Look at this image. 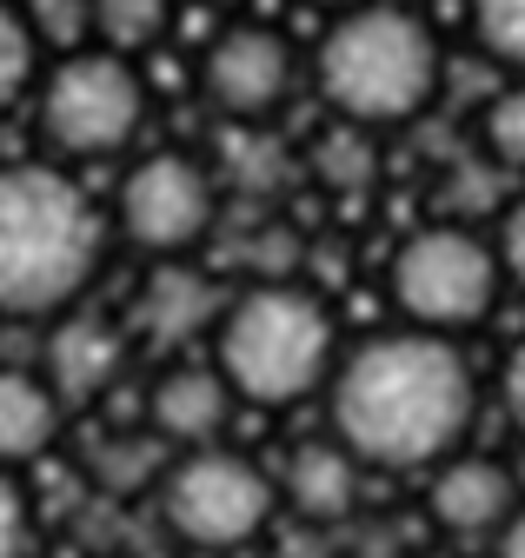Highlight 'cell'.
I'll return each instance as SVG.
<instances>
[{"label":"cell","mask_w":525,"mask_h":558,"mask_svg":"<svg viewBox=\"0 0 525 558\" xmlns=\"http://www.w3.org/2000/svg\"><path fill=\"white\" fill-rule=\"evenodd\" d=\"M333 446L353 465L379 472H426L445 465L473 433L479 386L452 339L432 332H379L333 366L326 379Z\"/></svg>","instance_id":"obj_1"},{"label":"cell","mask_w":525,"mask_h":558,"mask_svg":"<svg viewBox=\"0 0 525 558\" xmlns=\"http://www.w3.org/2000/svg\"><path fill=\"white\" fill-rule=\"evenodd\" d=\"M107 227L68 167H0V319H60L100 272Z\"/></svg>","instance_id":"obj_2"},{"label":"cell","mask_w":525,"mask_h":558,"mask_svg":"<svg viewBox=\"0 0 525 558\" xmlns=\"http://www.w3.org/2000/svg\"><path fill=\"white\" fill-rule=\"evenodd\" d=\"M319 100L353 133L359 126H406L445 87V47L439 27L406 0H366V8L326 21L313 47Z\"/></svg>","instance_id":"obj_3"},{"label":"cell","mask_w":525,"mask_h":558,"mask_svg":"<svg viewBox=\"0 0 525 558\" xmlns=\"http://www.w3.org/2000/svg\"><path fill=\"white\" fill-rule=\"evenodd\" d=\"M233 405H300L313 399L340 366V326L319 293L293 287V279H259L240 300L220 306L213 319V360H207Z\"/></svg>","instance_id":"obj_4"},{"label":"cell","mask_w":525,"mask_h":558,"mask_svg":"<svg viewBox=\"0 0 525 558\" xmlns=\"http://www.w3.org/2000/svg\"><path fill=\"white\" fill-rule=\"evenodd\" d=\"M147 100L154 87L134 60L107 47H74L34 81V133L60 160H107L141 140Z\"/></svg>","instance_id":"obj_5"},{"label":"cell","mask_w":525,"mask_h":558,"mask_svg":"<svg viewBox=\"0 0 525 558\" xmlns=\"http://www.w3.org/2000/svg\"><path fill=\"white\" fill-rule=\"evenodd\" d=\"M273 506V478L233 446L180 452L160 472V519L186 545V558H240V545L267 532Z\"/></svg>","instance_id":"obj_6"},{"label":"cell","mask_w":525,"mask_h":558,"mask_svg":"<svg viewBox=\"0 0 525 558\" xmlns=\"http://www.w3.org/2000/svg\"><path fill=\"white\" fill-rule=\"evenodd\" d=\"M499 287L505 279H499L492 240L466 227H419L413 240H400V253L386 266V293L406 313V332H432V339L492 319Z\"/></svg>","instance_id":"obj_7"},{"label":"cell","mask_w":525,"mask_h":558,"mask_svg":"<svg viewBox=\"0 0 525 558\" xmlns=\"http://www.w3.org/2000/svg\"><path fill=\"white\" fill-rule=\"evenodd\" d=\"M213 214H220V186L213 173L180 154V147H160V154H141L134 167L120 173L113 186V227L134 253H154L160 266L193 253L207 233H213Z\"/></svg>","instance_id":"obj_8"},{"label":"cell","mask_w":525,"mask_h":558,"mask_svg":"<svg viewBox=\"0 0 525 558\" xmlns=\"http://www.w3.org/2000/svg\"><path fill=\"white\" fill-rule=\"evenodd\" d=\"M293 81H300V60H293V40L267 21H233L207 40V60H200V87L207 100L240 120V126H259L273 120L286 100H293Z\"/></svg>","instance_id":"obj_9"},{"label":"cell","mask_w":525,"mask_h":558,"mask_svg":"<svg viewBox=\"0 0 525 558\" xmlns=\"http://www.w3.org/2000/svg\"><path fill=\"white\" fill-rule=\"evenodd\" d=\"M126 373V332L107 313H60L47 326V353H40V386L60 405H87Z\"/></svg>","instance_id":"obj_10"},{"label":"cell","mask_w":525,"mask_h":558,"mask_svg":"<svg viewBox=\"0 0 525 558\" xmlns=\"http://www.w3.org/2000/svg\"><path fill=\"white\" fill-rule=\"evenodd\" d=\"M147 418H154V439H167L180 452H207L233 426V392L207 360H173V366H160V379L147 392Z\"/></svg>","instance_id":"obj_11"},{"label":"cell","mask_w":525,"mask_h":558,"mask_svg":"<svg viewBox=\"0 0 525 558\" xmlns=\"http://www.w3.org/2000/svg\"><path fill=\"white\" fill-rule=\"evenodd\" d=\"M426 512L459 538H486L518 512V478L486 452H452L445 465H432Z\"/></svg>","instance_id":"obj_12"},{"label":"cell","mask_w":525,"mask_h":558,"mask_svg":"<svg viewBox=\"0 0 525 558\" xmlns=\"http://www.w3.org/2000/svg\"><path fill=\"white\" fill-rule=\"evenodd\" d=\"M273 499L306 525H340L359 506V465L333 439H306V446L286 452V472L273 485Z\"/></svg>","instance_id":"obj_13"},{"label":"cell","mask_w":525,"mask_h":558,"mask_svg":"<svg viewBox=\"0 0 525 558\" xmlns=\"http://www.w3.org/2000/svg\"><path fill=\"white\" fill-rule=\"evenodd\" d=\"M213 319H220V293H213L207 272H193V266H180V259H167V266L147 272L141 306H134L141 339H154V345H167V353H180V345L200 339Z\"/></svg>","instance_id":"obj_14"},{"label":"cell","mask_w":525,"mask_h":558,"mask_svg":"<svg viewBox=\"0 0 525 558\" xmlns=\"http://www.w3.org/2000/svg\"><path fill=\"white\" fill-rule=\"evenodd\" d=\"M60 418H68V405L40 386V373L0 366V472L47 459L60 439Z\"/></svg>","instance_id":"obj_15"},{"label":"cell","mask_w":525,"mask_h":558,"mask_svg":"<svg viewBox=\"0 0 525 558\" xmlns=\"http://www.w3.org/2000/svg\"><path fill=\"white\" fill-rule=\"evenodd\" d=\"M173 27V0H87V47H107L120 60L154 53Z\"/></svg>","instance_id":"obj_16"},{"label":"cell","mask_w":525,"mask_h":558,"mask_svg":"<svg viewBox=\"0 0 525 558\" xmlns=\"http://www.w3.org/2000/svg\"><path fill=\"white\" fill-rule=\"evenodd\" d=\"M40 81V40L21 14V0H0V113H14Z\"/></svg>","instance_id":"obj_17"},{"label":"cell","mask_w":525,"mask_h":558,"mask_svg":"<svg viewBox=\"0 0 525 558\" xmlns=\"http://www.w3.org/2000/svg\"><path fill=\"white\" fill-rule=\"evenodd\" d=\"M466 21L492 66L525 74V0H466Z\"/></svg>","instance_id":"obj_18"},{"label":"cell","mask_w":525,"mask_h":558,"mask_svg":"<svg viewBox=\"0 0 525 558\" xmlns=\"http://www.w3.org/2000/svg\"><path fill=\"white\" fill-rule=\"evenodd\" d=\"M479 140H486V154L505 167V173H525V81L499 87L479 113Z\"/></svg>","instance_id":"obj_19"},{"label":"cell","mask_w":525,"mask_h":558,"mask_svg":"<svg viewBox=\"0 0 525 558\" xmlns=\"http://www.w3.org/2000/svg\"><path fill=\"white\" fill-rule=\"evenodd\" d=\"M21 14H27L40 47H60V53L87 47V0H27Z\"/></svg>","instance_id":"obj_20"},{"label":"cell","mask_w":525,"mask_h":558,"mask_svg":"<svg viewBox=\"0 0 525 558\" xmlns=\"http://www.w3.org/2000/svg\"><path fill=\"white\" fill-rule=\"evenodd\" d=\"M34 551V499L14 472H0V558H27Z\"/></svg>","instance_id":"obj_21"},{"label":"cell","mask_w":525,"mask_h":558,"mask_svg":"<svg viewBox=\"0 0 525 558\" xmlns=\"http://www.w3.org/2000/svg\"><path fill=\"white\" fill-rule=\"evenodd\" d=\"M492 259H499V279H512V287L525 293V199L505 206L499 240H492Z\"/></svg>","instance_id":"obj_22"},{"label":"cell","mask_w":525,"mask_h":558,"mask_svg":"<svg viewBox=\"0 0 525 558\" xmlns=\"http://www.w3.org/2000/svg\"><path fill=\"white\" fill-rule=\"evenodd\" d=\"M499 405H505V418L518 426V439H525V339L505 353V366H499Z\"/></svg>","instance_id":"obj_23"},{"label":"cell","mask_w":525,"mask_h":558,"mask_svg":"<svg viewBox=\"0 0 525 558\" xmlns=\"http://www.w3.org/2000/svg\"><path fill=\"white\" fill-rule=\"evenodd\" d=\"M499 558H525V506L499 525Z\"/></svg>","instance_id":"obj_24"},{"label":"cell","mask_w":525,"mask_h":558,"mask_svg":"<svg viewBox=\"0 0 525 558\" xmlns=\"http://www.w3.org/2000/svg\"><path fill=\"white\" fill-rule=\"evenodd\" d=\"M313 8H326V14H333V21H340V14H353V8H366V0H313Z\"/></svg>","instance_id":"obj_25"},{"label":"cell","mask_w":525,"mask_h":558,"mask_svg":"<svg viewBox=\"0 0 525 558\" xmlns=\"http://www.w3.org/2000/svg\"><path fill=\"white\" fill-rule=\"evenodd\" d=\"M419 558H466V551H419Z\"/></svg>","instance_id":"obj_26"},{"label":"cell","mask_w":525,"mask_h":558,"mask_svg":"<svg viewBox=\"0 0 525 558\" xmlns=\"http://www.w3.org/2000/svg\"><path fill=\"white\" fill-rule=\"evenodd\" d=\"M207 8H233V0H207Z\"/></svg>","instance_id":"obj_27"}]
</instances>
